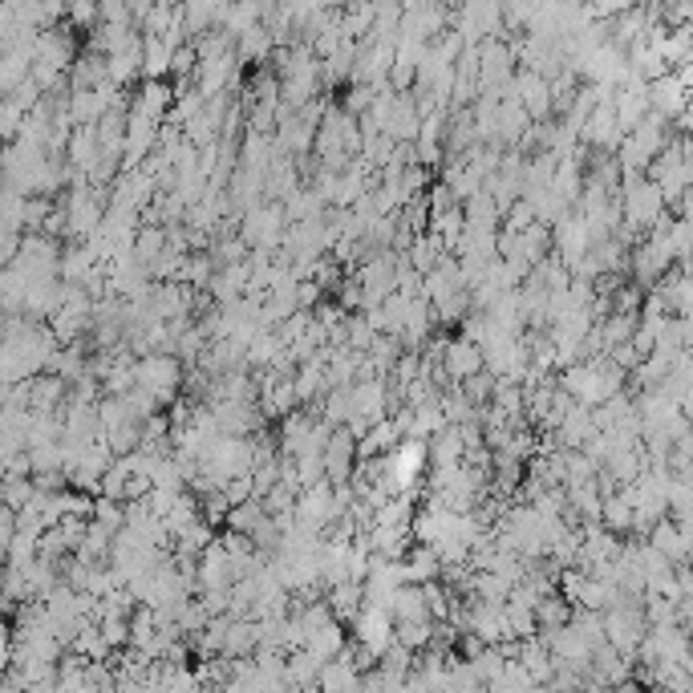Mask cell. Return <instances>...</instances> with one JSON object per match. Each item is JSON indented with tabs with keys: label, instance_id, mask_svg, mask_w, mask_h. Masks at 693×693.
Returning <instances> with one entry per match:
<instances>
[{
	"label": "cell",
	"instance_id": "obj_1",
	"mask_svg": "<svg viewBox=\"0 0 693 693\" xmlns=\"http://www.w3.org/2000/svg\"><path fill=\"white\" fill-rule=\"evenodd\" d=\"M288 227V215H284V203L280 199H260L252 207H244L240 215V240L248 248H264V252H276L280 248V236Z\"/></svg>",
	"mask_w": 693,
	"mask_h": 693
},
{
	"label": "cell",
	"instance_id": "obj_2",
	"mask_svg": "<svg viewBox=\"0 0 693 693\" xmlns=\"http://www.w3.org/2000/svg\"><path fill=\"white\" fill-rule=\"evenodd\" d=\"M134 381L146 385L163 406H171L183 385V361L175 353H142L134 357Z\"/></svg>",
	"mask_w": 693,
	"mask_h": 693
},
{
	"label": "cell",
	"instance_id": "obj_3",
	"mask_svg": "<svg viewBox=\"0 0 693 693\" xmlns=\"http://www.w3.org/2000/svg\"><path fill=\"white\" fill-rule=\"evenodd\" d=\"M349 641L361 645L365 653L381 657V649L394 641V621H390V612H385V608H373V604H361L357 616L349 621Z\"/></svg>",
	"mask_w": 693,
	"mask_h": 693
},
{
	"label": "cell",
	"instance_id": "obj_4",
	"mask_svg": "<svg viewBox=\"0 0 693 693\" xmlns=\"http://www.w3.org/2000/svg\"><path fill=\"white\" fill-rule=\"evenodd\" d=\"M511 94H515V102L527 110L531 122H548V118H552V86H548L544 73H535V69L515 73Z\"/></svg>",
	"mask_w": 693,
	"mask_h": 693
},
{
	"label": "cell",
	"instance_id": "obj_5",
	"mask_svg": "<svg viewBox=\"0 0 693 693\" xmlns=\"http://www.w3.org/2000/svg\"><path fill=\"white\" fill-rule=\"evenodd\" d=\"M321 462L329 483H349V471L357 462V434H349V426H333L321 446Z\"/></svg>",
	"mask_w": 693,
	"mask_h": 693
},
{
	"label": "cell",
	"instance_id": "obj_6",
	"mask_svg": "<svg viewBox=\"0 0 693 693\" xmlns=\"http://www.w3.org/2000/svg\"><path fill=\"white\" fill-rule=\"evenodd\" d=\"M349 414H361L365 422H377L390 414V398H385V377H357L349 385Z\"/></svg>",
	"mask_w": 693,
	"mask_h": 693
},
{
	"label": "cell",
	"instance_id": "obj_7",
	"mask_svg": "<svg viewBox=\"0 0 693 693\" xmlns=\"http://www.w3.org/2000/svg\"><path fill=\"white\" fill-rule=\"evenodd\" d=\"M442 369H446V377L450 381H462V377H471V373H479L483 369V349L475 345V341H467V337H446V345H442Z\"/></svg>",
	"mask_w": 693,
	"mask_h": 693
},
{
	"label": "cell",
	"instance_id": "obj_8",
	"mask_svg": "<svg viewBox=\"0 0 693 693\" xmlns=\"http://www.w3.org/2000/svg\"><path fill=\"white\" fill-rule=\"evenodd\" d=\"M321 657L308 653L304 645L300 649H288L284 653V673H288V689H317V673H321Z\"/></svg>",
	"mask_w": 693,
	"mask_h": 693
},
{
	"label": "cell",
	"instance_id": "obj_9",
	"mask_svg": "<svg viewBox=\"0 0 693 693\" xmlns=\"http://www.w3.org/2000/svg\"><path fill=\"white\" fill-rule=\"evenodd\" d=\"M438 568H442V560H438L434 544H410L406 556H402V576H406V584L438 580Z\"/></svg>",
	"mask_w": 693,
	"mask_h": 693
},
{
	"label": "cell",
	"instance_id": "obj_10",
	"mask_svg": "<svg viewBox=\"0 0 693 693\" xmlns=\"http://www.w3.org/2000/svg\"><path fill=\"white\" fill-rule=\"evenodd\" d=\"M600 527L616 531V535H629L633 527V499L625 487H616L612 495H600Z\"/></svg>",
	"mask_w": 693,
	"mask_h": 693
},
{
	"label": "cell",
	"instance_id": "obj_11",
	"mask_svg": "<svg viewBox=\"0 0 693 693\" xmlns=\"http://www.w3.org/2000/svg\"><path fill=\"white\" fill-rule=\"evenodd\" d=\"M65 150H69V171H73V175H90L94 163H98V138H94V126H73Z\"/></svg>",
	"mask_w": 693,
	"mask_h": 693
},
{
	"label": "cell",
	"instance_id": "obj_12",
	"mask_svg": "<svg viewBox=\"0 0 693 693\" xmlns=\"http://www.w3.org/2000/svg\"><path fill=\"white\" fill-rule=\"evenodd\" d=\"M325 604H329V612L337 616L341 625H349L353 616H357V608H361V580H337V584H329L325 588Z\"/></svg>",
	"mask_w": 693,
	"mask_h": 693
},
{
	"label": "cell",
	"instance_id": "obj_13",
	"mask_svg": "<svg viewBox=\"0 0 693 693\" xmlns=\"http://www.w3.org/2000/svg\"><path fill=\"white\" fill-rule=\"evenodd\" d=\"M345 641H349V633L341 629L337 616H329V621H321L313 633L304 637V649H308V653H317L321 661H329V657H337V653H341V645H345Z\"/></svg>",
	"mask_w": 693,
	"mask_h": 693
},
{
	"label": "cell",
	"instance_id": "obj_14",
	"mask_svg": "<svg viewBox=\"0 0 693 693\" xmlns=\"http://www.w3.org/2000/svg\"><path fill=\"white\" fill-rule=\"evenodd\" d=\"M292 390H296V402H317L329 385H325V365L321 361H300L296 373H292Z\"/></svg>",
	"mask_w": 693,
	"mask_h": 693
},
{
	"label": "cell",
	"instance_id": "obj_15",
	"mask_svg": "<svg viewBox=\"0 0 693 693\" xmlns=\"http://www.w3.org/2000/svg\"><path fill=\"white\" fill-rule=\"evenodd\" d=\"M442 183H446V187H450V195L462 203L467 195H475V191L483 187V171H479L475 163H467V159H458V163H446Z\"/></svg>",
	"mask_w": 693,
	"mask_h": 693
},
{
	"label": "cell",
	"instance_id": "obj_16",
	"mask_svg": "<svg viewBox=\"0 0 693 693\" xmlns=\"http://www.w3.org/2000/svg\"><path fill=\"white\" fill-rule=\"evenodd\" d=\"M280 203H284L288 223H296V219H313V215H325V207H329V203H325V199H321L313 187H304V183H300L296 191H288Z\"/></svg>",
	"mask_w": 693,
	"mask_h": 693
},
{
	"label": "cell",
	"instance_id": "obj_17",
	"mask_svg": "<svg viewBox=\"0 0 693 693\" xmlns=\"http://www.w3.org/2000/svg\"><path fill=\"white\" fill-rule=\"evenodd\" d=\"M552 252V227L548 223H531V227H523L519 231V260H527V264H539Z\"/></svg>",
	"mask_w": 693,
	"mask_h": 693
},
{
	"label": "cell",
	"instance_id": "obj_18",
	"mask_svg": "<svg viewBox=\"0 0 693 693\" xmlns=\"http://www.w3.org/2000/svg\"><path fill=\"white\" fill-rule=\"evenodd\" d=\"M531 612H535V625H539V629H556V625H564L568 616H572V604H568L560 592H544V596L535 600Z\"/></svg>",
	"mask_w": 693,
	"mask_h": 693
},
{
	"label": "cell",
	"instance_id": "obj_19",
	"mask_svg": "<svg viewBox=\"0 0 693 693\" xmlns=\"http://www.w3.org/2000/svg\"><path fill=\"white\" fill-rule=\"evenodd\" d=\"M394 641H402L406 649H426L430 641H434V621L430 616H422V621H398L394 625Z\"/></svg>",
	"mask_w": 693,
	"mask_h": 693
},
{
	"label": "cell",
	"instance_id": "obj_20",
	"mask_svg": "<svg viewBox=\"0 0 693 693\" xmlns=\"http://www.w3.org/2000/svg\"><path fill=\"white\" fill-rule=\"evenodd\" d=\"M454 385H458V394L467 398L471 406H487V402H491V390H495V373L479 369V373L462 377V381H454Z\"/></svg>",
	"mask_w": 693,
	"mask_h": 693
},
{
	"label": "cell",
	"instance_id": "obj_21",
	"mask_svg": "<svg viewBox=\"0 0 693 693\" xmlns=\"http://www.w3.org/2000/svg\"><path fill=\"white\" fill-rule=\"evenodd\" d=\"M503 612H507V633H511L515 641H523V637H535V633H539V625H535V612H531L527 604H511V600H503Z\"/></svg>",
	"mask_w": 693,
	"mask_h": 693
},
{
	"label": "cell",
	"instance_id": "obj_22",
	"mask_svg": "<svg viewBox=\"0 0 693 693\" xmlns=\"http://www.w3.org/2000/svg\"><path fill=\"white\" fill-rule=\"evenodd\" d=\"M292 462H296V483H300V491L325 479V462H321V454H292Z\"/></svg>",
	"mask_w": 693,
	"mask_h": 693
},
{
	"label": "cell",
	"instance_id": "obj_23",
	"mask_svg": "<svg viewBox=\"0 0 693 693\" xmlns=\"http://www.w3.org/2000/svg\"><path fill=\"white\" fill-rule=\"evenodd\" d=\"M531 223H535V211H531V203H527L523 195H519V199L503 211V219H499L503 231H523V227H531Z\"/></svg>",
	"mask_w": 693,
	"mask_h": 693
},
{
	"label": "cell",
	"instance_id": "obj_24",
	"mask_svg": "<svg viewBox=\"0 0 693 693\" xmlns=\"http://www.w3.org/2000/svg\"><path fill=\"white\" fill-rule=\"evenodd\" d=\"M333 300L345 308V313H361V284H357V276L341 280V284H337V292H333Z\"/></svg>",
	"mask_w": 693,
	"mask_h": 693
}]
</instances>
